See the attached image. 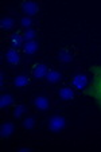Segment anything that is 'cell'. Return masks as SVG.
Segmentation results:
<instances>
[{
    "mask_svg": "<svg viewBox=\"0 0 101 152\" xmlns=\"http://www.w3.org/2000/svg\"><path fill=\"white\" fill-rule=\"evenodd\" d=\"M29 83H30L29 75L24 74V73H20V74H18L16 77L14 78V86L18 88V89H23V88H26Z\"/></svg>",
    "mask_w": 101,
    "mask_h": 152,
    "instance_id": "obj_10",
    "label": "cell"
},
{
    "mask_svg": "<svg viewBox=\"0 0 101 152\" xmlns=\"http://www.w3.org/2000/svg\"><path fill=\"white\" fill-rule=\"evenodd\" d=\"M6 61L10 63V65H12V66H16L20 61L19 53H18L15 49H8L6 51Z\"/></svg>",
    "mask_w": 101,
    "mask_h": 152,
    "instance_id": "obj_11",
    "label": "cell"
},
{
    "mask_svg": "<svg viewBox=\"0 0 101 152\" xmlns=\"http://www.w3.org/2000/svg\"><path fill=\"white\" fill-rule=\"evenodd\" d=\"M10 45H11V49H19V47H23L24 40H23V35H20L19 32H14L10 37Z\"/></svg>",
    "mask_w": 101,
    "mask_h": 152,
    "instance_id": "obj_12",
    "label": "cell"
},
{
    "mask_svg": "<svg viewBox=\"0 0 101 152\" xmlns=\"http://www.w3.org/2000/svg\"><path fill=\"white\" fill-rule=\"evenodd\" d=\"M4 80H6V72L1 70V77H0V86H1V90L4 89Z\"/></svg>",
    "mask_w": 101,
    "mask_h": 152,
    "instance_id": "obj_21",
    "label": "cell"
},
{
    "mask_svg": "<svg viewBox=\"0 0 101 152\" xmlns=\"http://www.w3.org/2000/svg\"><path fill=\"white\" fill-rule=\"evenodd\" d=\"M39 3L34 1V0H26V1H22L20 3V11L23 12L26 16H32V15H37L39 12Z\"/></svg>",
    "mask_w": 101,
    "mask_h": 152,
    "instance_id": "obj_3",
    "label": "cell"
},
{
    "mask_svg": "<svg viewBox=\"0 0 101 152\" xmlns=\"http://www.w3.org/2000/svg\"><path fill=\"white\" fill-rule=\"evenodd\" d=\"M23 51L26 53L27 55H32L35 54V53L38 51V49H39V45H38V42H35V40H31V42H26L23 45Z\"/></svg>",
    "mask_w": 101,
    "mask_h": 152,
    "instance_id": "obj_16",
    "label": "cell"
},
{
    "mask_svg": "<svg viewBox=\"0 0 101 152\" xmlns=\"http://www.w3.org/2000/svg\"><path fill=\"white\" fill-rule=\"evenodd\" d=\"M16 131V125L11 121H3L0 124V137L1 139H8Z\"/></svg>",
    "mask_w": 101,
    "mask_h": 152,
    "instance_id": "obj_6",
    "label": "cell"
},
{
    "mask_svg": "<svg viewBox=\"0 0 101 152\" xmlns=\"http://www.w3.org/2000/svg\"><path fill=\"white\" fill-rule=\"evenodd\" d=\"M15 26V18L11 15H6V16L1 18L0 20V27L3 31H11Z\"/></svg>",
    "mask_w": 101,
    "mask_h": 152,
    "instance_id": "obj_9",
    "label": "cell"
},
{
    "mask_svg": "<svg viewBox=\"0 0 101 152\" xmlns=\"http://www.w3.org/2000/svg\"><path fill=\"white\" fill-rule=\"evenodd\" d=\"M14 101H15V97L12 93H3L0 96V109L4 110L7 108H10L14 104Z\"/></svg>",
    "mask_w": 101,
    "mask_h": 152,
    "instance_id": "obj_8",
    "label": "cell"
},
{
    "mask_svg": "<svg viewBox=\"0 0 101 152\" xmlns=\"http://www.w3.org/2000/svg\"><path fill=\"white\" fill-rule=\"evenodd\" d=\"M88 82H89V78L85 73H75L72 78V85L77 90H85L88 88Z\"/></svg>",
    "mask_w": 101,
    "mask_h": 152,
    "instance_id": "obj_4",
    "label": "cell"
},
{
    "mask_svg": "<svg viewBox=\"0 0 101 152\" xmlns=\"http://www.w3.org/2000/svg\"><path fill=\"white\" fill-rule=\"evenodd\" d=\"M34 106L39 112H46L50 109L51 102H50V97L46 94H39L34 98Z\"/></svg>",
    "mask_w": 101,
    "mask_h": 152,
    "instance_id": "obj_5",
    "label": "cell"
},
{
    "mask_svg": "<svg viewBox=\"0 0 101 152\" xmlns=\"http://www.w3.org/2000/svg\"><path fill=\"white\" fill-rule=\"evenodd\" d=\"M18 151H19V152H30V151H32V148H31V147L22 145V147H18Z\"/></svg>",
    "mask_w": 101,
    "mask_h": 152,
    "instance_id": "obj_22",
    "label": "cell"
},
{
    "mask_svg": "<svg viewBox=\"0 0 101 152\" xmlns=\"http://www.w3.org/2000/svg\"><path fill=\"white\" fill-rule=\"evenodd\" d=\"M86 90V94L93 96L97 102V105L101 109V66H94L93 67V81L92 86Z\"/></svg>",
    "mask_w": 101,
    "mask_h": 152,
    "instance_id": "obj_1",
    "label": "cell"
},
{
    "mask_svg": "<svg viewBox=\"0 0 101 152\" xmlns=\"http://www.w3.org/2000/svg\"><path fill=\"white\" fill-rule=\"evenodd\" d=\"M22 126H23L26 131H32V129L37 126V117L34 115H30L22 121Z\"/></svg>",
    "mask_w": 101,
    "mask_h": 152,
    "instance_id": "obj_17",
    "label": "cell"
},
{
    "mask_svg": "<svg viewBox=\"0 0 101 152\" xmlns=\"http://www.w3.org/2000/svg\"><path fill=\"white\" fill-rule=\"evenodd\" d=\"M32 19L30 16H23L22 19H20V26L24 27V28H30V27L32 26Z\"/></svg>",
    "mask_w": 101,
    "mask_h": 152,
    "instance_id": "obj_20",
    "label": "cell"
},
{
    "mask_svg": "<svg viewBox=\"0 0 101 152\" xmlns=\"http://www.w3.org/2000/svg\"><path fill=\"white\" fill-rule=\"evenodd\" d=\"M37 28H32V27H30V28H26L23 32V40L24 43L26 42H31V40H34L35 38H37Z\"/></svg>",
    "mask_w": 101,
    "mask_h": 152,
    "instance_id": "obj_19",
    "label": "cell"
},
{
    "mask_svg": "<svg viewBox=\"0 0 101 152\" xmlns=\"http://www.w3.org/2000/svg\"><path fill=\"white\" fill-rule=\"evenodd\" d=\"M58 94H59V97L62 98L64 101H72L74 100V90L72 89V88H69V86H62L59 89V92H58Z\"/></svg>",
    "mask_w": 101,
    "mask_h": 152,
    "instance_id": "obj_13",
    "label": "cell"
},
{
    "mask_svg": "<svg viewBox=\"0 0 101 152\" xmlns=\"http://www.w3.org/2000/svg\"><path fill=\"white\" fill-rule=\"evenodd\" d=\"M47 65H45V63H37L34 66V69H32V77L35 78V80H43V78H46L47 75Z\"/></svg>",
    "mask_w": 101,
    "mask_h": 152,
    "instance_id": "obj_7",
    "label": "cell"
},
{
    "mask_svg": "<svg viewBox=\"0 0 101 152\" xmlns=\"http://www.w3.org/2000/svg\"><path fill=\"white\" fill-rule=\"evenodd\" d=\"M66 126V118L64 116L54 115L49 118L47 121V129L51 133H61Z\"/></svg>",
    "mask_w": 101,
    "mask_h": 152,
    "instance_id": "obj_2",
    "label": "cell"
},
{
    "mask_svg": "<svg viewBox=\"0 0 101 152\" xmlns=\"http://www.w3.org/2000/svg\"><path fill=\"white\" fill-rule=\"evenodd\" d=\"M26 112H27V106L24 104H18V105H15L14 110H12V116H14V118H22L26 115Z\"/></svg>",
    "mask_w": 101,
    "mask_h": 152,
    "instance_id": "obj_18",
    "label": "cell"
},
{
    "mask_svg": "<svg viewBox=\"0 0 101 152\" xmlns=\"http://www.w3.org/2000/svg\"><path fill=\"white\" fill-rule=\"evenodd\" d=\"M46 80H47V82H50V83H57L62 80V73L55 70V69H51L47 72Z\"/></svg>",
    "mask_w": 101,
    "mask_h": 152,
    "instance_id": "obj_14",
    "label": "cell"
},
{
    "mask_svg": "<svg viewBox=\"0 0 101 152\" xmlns=\"http://www.w3.org/2000/svg\"><path fill=\"white\" fill-rule=\"evenodd\" d=\"M57 57H58V59H59L62 63H69V62H72V61H73L72 53H70L67 49H65V47H62V49L58 51Z\"/></svg>",
    "mask_w": 101,
    "mask_h": 152,
    "instance_id": "obj_15",
    "label": "cell"
}]
</instances>
